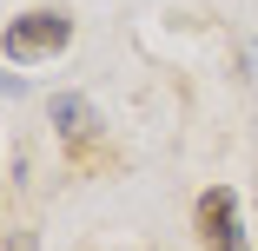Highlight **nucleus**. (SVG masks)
Here are the masks:
<instances>
[{
  "label": "nucleus",
  "mask_w": 258,
  "mask_h": 251,
  "mask_svg": "<svg viewBox=\"0 0 258 251\" xmlns=\"http://www.w3.org/2000/svg\"><path fill=\"white\" fill-rule=\"evenodd\" d=\"M67 40H73V20L60 7H33V14H20L7 33H0V53L14 66H33V60H53Z\"/></svg>",
  "instance_id": "nucleus-1"
},
{
  "label": "nucleus",
  "mask_w": 258,
  "mask_h": 251,
  "mask_svg": "<svg viewBox=\"0 0 258 251\" xmlns=\"http://www.w3.org/2000/svg\"><path fill=\"white\" fill-rule=\"evenodd\" d=\"M199 238L212 244V251H251V244H245V225H238V198H232V185L199 192Z\"/></svg>",
  "instance_id": "nucleus-2"
},
{
  "label": "nucleus",
  "mask_w": 258,
  "mask_h": 251,
  "mask_svg": "<svg viewBox=\"0 0 258 251\" xmlns=\"http://www.w3.org/2000/svg\"><path fill=\"white\" fill-rule=\"evenodd\" d=\"M53 119H60L67 139H86L93 132V106H86V99H53Z\"/></svg>",
  "instance_id": "nucleus-3"
}]
</instances>
